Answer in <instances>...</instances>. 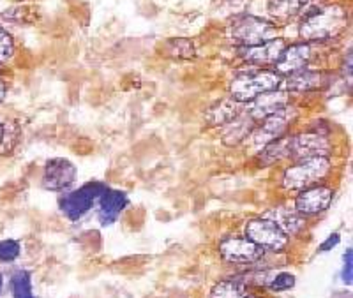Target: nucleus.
Listing matches in <instances>:
<instances>
[{
    "label": "nucleus",
    "instance_id": "nucleus-1",
    "mask_svg": "<svg viewBox=\"0 0 353 298\" xmlns=\"http://www.w3.org/2000/svg\"><path fill=\"white\" fill-rule=\"evenodd\" d=\"M348 25V14L339 6H329L311 12L301 25V36L307 41H325L336 37Z\"/></svg>",
    "mask_w": 353,
    "mask_h": 298
},
{
    "label": "nucleus",
    "instance_id": "nucleus-2",
    "mask_svg": "<svg viewBox=\"0 0 353 298\" xmlns=\"http://www.w3.org/2000/svg\"><path fill=\"white\" fill-rule=\"evenodd\" d=\"M277 28L269 21L261 20L256 17H241L237 20H233V23L228 28V37L244 48H251V46L263 45L269 41L276 39Z\"/></svg>",
    "mask_w": 353,
    "mask_h": 298
},
{
    "label": "nucleus",
    "instance_id": "nucleus-3",
    "mask_svg": "<svg viewBox=\"0 0 353 298\" xmlns=\"http://www.w3.org/2000/svg\"><path fill=\"white\" fill-rule=\"evenodd\" d=\"M281 85V76L274 71H254V73L241 74L230 85L232 99L239 103L254 101L265 92H272Z\"/></svg>",
    "mask_w": 353,
    "mask_h": 298
},
{
    "label": "nucleus",
    "instance_id": "nucleus-4",
    "mask_svg": "<svg viewBox=\"0 0 353 298\" xmlns=\"http://www.w3.org/2000/svg\"><path fill=\"white\" fill-rule=\"evenodd\" d=\"M330 171V161L327 158H314L301 161L285 171L283 186L290 191H302L325 178Z\"/></svg>",
    "mask_w": 353,
    "mask_h": 298
},
{
    "label": "nucleus",
    "instance_id": "nucleus-5",
    "mask_svg": "<svg viewBox=\"0 0 353 298\" xmlns=\"http://www.w3.org/2000/svg\"><path fill=\"white\" fill-rule=\"evenodd\" d=\"M106 191V187L103 184H85L78 191H72L68 196L61 202V209L64 212V215L71 221H78L80 217H83L88 210L92 209L94 203L103 196V193Z\"/></svg>",
    "mask_w": 353,
    "mask_h": 298
},
{
    "label": "nucleus",
    "instance_id": "nucleus-6",
    "mask_svg": "<svg viewBox=\"0 0 353 298\" xmlns=\"http://www.w3.org/2000/svg\"><path fill=\"white\" fill-rule=\"evenodd\" d=\"M245 235L251 242L260 246L261 249L283 251L288 244V237L283 233L269 219H253L245 226Z\"/></svg>",
    "mask_w": 353,
    "mask_h": 298
},
{
    "label": "nucleus",
    "instance_id": "nucleus-7",
    "mask_svg": "<svg viewBox=\"0 0 353 298\" xmlns=\"http://www.w3.org/2000/svg\"><path fill=\"white\" fill-rule=\"evenodd\" d=\"M295 117H297V111H295L292 106H288V108L263 118V124H261L258 129H253V133L249 134V136H253V141L256 145H269L272 141L285 136V133L288 131L292 122L295 120Z\"/></svg>",
    "mask_w": 353,
    "mask_h": 298
},
{
    "label": "nucleus",
    "instance_id": "nucleus-8",
    "mask_svg": "<svg viewBox=\"0 0 353 298\" xmlns=\"http://www.w3.org/2000/svg\"><path fill=\"white\" fill-rule=\"evenodd\" d=\"M329 152L330 143L323 134L307 133L290 136V158L307 161L314 158H327Z\"/></svg>",
    "mask_w": 353,
    "mask_h": 298
},
{
    "label": "nucleus",
    "instance_id": "nucleus-9",
    "mask_svg": "<svg viewBox=\"0 0 353 298\" xmlns=\"http://www.w3.org/2000/svg\"><path fill=\"white\" fill-rule=\"evenodd\" d=\"M263 251L260 246L251 242L249 238H226L219 244L221 256L228 263L235 265H251L261 259Z\"/></svg>",
    "mask_w": 353,
    "mask_h": 298
},
{
    "label": "nucleus",
    "instance_id": "nucleus-10",
    "mask_svg": "<svg viewBox=\"0 0 353 298\" xmlns=\"http://www.w3.org/2000/svg\"><path fill=\"white\" fill-rule=\"evenodd\" d=\"M77 178V168L68 159H52V161L46 162V168H44V177L43 184L46 189L59 191L64 189V187L71 186L72 182Z\"/></svg>",
    "mask_w": 353,
    "mask_h": 298
},
{
    "label": "nucleus",
    "instance_id": "nucleus-11",
    "mask_svg": "<svg viewBox=\"0 0 353 298\" xmlns=\"http://www.w3.org/2000/svg\"><path fill=\"white\" fill-rule=\"evenodd\" d=\"M332 196L334 193L329 187H313V189H307L299 194L297 202H295V210L302 215L318 214V212L329 209Z\"/></svg>",
    "mask_w": 353,
    "mask_h": 298
},
{
    "label": "nucleus",
    "instance_id": "nucleus-12",
    "mask_svg": "<svg viewBox=\"0 0 353 298\" xmlns=\"http://www.w3.org/2000/svg\"><path fill=\"white\" fill-rule=\"evenodd\" d=\"M288 94L281 92V90H272V92H265L254 99L253 108H251L249 115H251L254 120H260V118L270 117V115L281 111V109L288 108Z\"/></svg>",
    "mask_w": 353,
    "mask_h": 298
},
{
    "label": "nucleus",
    "instance_id": "nucleus-13",
    "mask_svg": "<svg viewBox=\"0 0 353 298\" xmlns=\"http://www.w3.org/2000/svg\"><path fill=\"white\" fill-rule=\"evenodd\" d=\"M285 52V41L283 39H272L263 45L251 46V48H242L241 55L244 56V61L251 62V64H276L279 61V56Z\"/></svg>",
    "mask_w": 353,
    "mask_h": 298
},
{
    "label": "nucleus",
    "instance_id": "nucleus-14",
    "mask_svg": "<svg viewBox=\"0 0 353 298\" xmlns=\"http://www.w3.org/2000/svg\"><path fill=\"white\" fill-rule=\"evenodd\" d=\"M128 206V194L122 191H105L99 198V221L108 226L119 219V215Z\"/></svg>",
    "mask_w": 353,
    "mask_h": 298
},
{
    "label": "nucleus",
    "instance_id": "nucleus-15",
    "mask_svg": "<svg viewBox=\"0 0 353 298\" xmlns=\"http://www.w3.org/2000/svg\"><path fill=\"white\" fill-rule=\"evenodd\" d=\"M309 56H311V52L307 45H293L285 48L279 61L276 62L277 74H293L302 71L307 65Z\"/></svg>",
    "mask_w": 353,
    "mask_h": 298
},
{
    "label": "nucleus",
    "instance_id": "nucleus-16",
    "mask_svg": "<svg viewBox=\"0 0 353 298\" xmlns=\"http://www.w3.org/2000/svg\"><path fill=\"white\" fill-rule=\"evenodd\" d=\"M265 219L272 221L286 237L288 235H297L305 224L304 215L299 214L295 209H288V206H276L265 215Z\"/></svg>",
    "mask_w": 353,
    "mask_h": 298
},
{
    "label": "nucleus",
    "instance_id": "nucleus-17",
    "mask_svg": "<svg viewBox=\"0 0 353 298\" xmlns=\"http://www.w3.org/2000/svg\"><path fill=\"white\" fill-rule=\"evenodd\" d=\"M254 129V118L249 113H241L226 125H223V143L228 147L239 145Z\"/></svg>",
    "mask_w": 353,
    "mask_h": 298
},
{
    "label": "nucleus",
    "instance_id": "nucleus-18",
    "mask_svg": "<svg viewBox=\"0 0 353 298\" xmlns=\"http://www.w3.org/2000/svg\"><path fill=\"white\" fill-rule=\"evenodd\" d=\"M241 113V103L235 101V99H223V101H219L209 109L207 120H209L210 125H226L233 118H237Z\"/></svg>",
    "mask_w": 353,
    "mask_h": 298
},
{
    "label": "nucleus",
    "instance_id": "nucleus-19",
    "mask_svg": "<svg viewBox=\"0 0 353 298\" xmlns=\"http://www.w3.org/2000/svg\"><path fill=\"white\" fill-rule=\"evenodd\" d=\"M323 85V74L318 73V71H307V69H302L297 73L290 74L288 81H286V87L293 92H307V90H316Z\"/></svg>",
    "mask_w": 353,
    "mask_h": 298
},
{
    "label": "nucleus",
    "instance_id": "nucleus-20",
    "mask_svg": "<svg viewBox=\"0 0 353 298\" xmlns=\"http://www.w3.org/2000/svg\"><path fill=\"white\" fill-rule=\"evenodd\" d=\"M210 298H256L241 279H226L214 286Z\"/></svg>",
    "mask_w": 353,
    "mask_h": 298
},
{
    "label": "nucleus",
    "instance_id": "nucleus-21",
    "mask_svg": "<svg viewBox=\"0 0 353 298\" xmlns=\"http://www.w3.org/2000/svg\"><path fill=\"white\" fill-rule=\"evenodd\" d=\"M307 0H267V9L276 20H288L304 9Z\"/></svg>",
    "mask_w": 353,
    "mask_h": 298
},
{
    "label": "nucleus",
    "instance_id": "nucleus-22",
    "mask_svg": "<svg viewBox=\"0 0 353 298\" xmlns=\"http://www.w3.org/2000/svg\"><path fill=\"white\" fill-rule=\"evenodd\" d=\"M286 158H290V136H283L269 145H265L263 152L260 153V162L263 166H269Z\"/></svg>",
    "mask_w": 353,
    "mask_h": 298
},
{
    "label": "nucleus",
    "instance_id": "nucleus-23",
    "mask_svg": "<svg viewBox=\"0 0 353 298\" xmlns=\"http://www.w3.org/2000/svg\"><path fill=\"white\" fill-rule=\"evenodd\" d=\"M12 298H34L32 277L27 270H17L11 277Z\"/></svg>",
    "mask_w": 353,
    "mask_h": 298
},
{
    "label": "nucleus",
    "instance_id": "nucleus-24",
    "mask_svg": "<svg viewBox=\"0 0 353 298\" xmlns=\"http://www.w3.org/2000/svg\"><path fill=\"white\" fill-rule=\"evenodd\" d=\"M163 53L166 56H172V58H191V56H194V46L188 39H172L165 43Z\"/></svg>",
    "mask_w": 353,
    "mask_h": 298
},
{
    "label": "nucleus",
    "instance_id": "nucleus-25",
    "mask_svg": "<svg viewBox=\"0 0 353 298\" xmlns=\"http://www.w3.org/2000/svg\"><path fill=\"white\" fill-rule=\"evenodd\" d=\"M21 254V246L18 240H12V238H2L0 240V263L17 262Z\"/></svg>",
    "mask_w": 353,
    "mask_h": 298
},
{
    "label": "nucleus",
    "instance_id": "nucleus-26",
    "mask_svg": "<svg viewBox=\"0 0 353 298\" xmlns=\"http://www.w3.org/2000/svg\"><path fill=\"white\" fill-rule=\"evenodd\" d=\"M293 286H295V275L288 274V272L274 275L272 281L269 282V290L274 291V293H281V291L290 290Z\"/></svg>",
    "mask_w": 353,
    "mask_h": 298
},
{
    "label": "nucleus",
    "instance_id": "nucleus-27",
    "mask_svg": "<svg viewBox=\"0 0 353 298\" xmlns=\"http://www.w3.org/2000/svg\"><path fill=\"white\" fill-rule=\"evenodd\" d=\"M12 52H14V45H12L11 36L0 28V64L8 62L12 56Z\"/></svg>",
    "mask_w": 353,
    "mask_h": 298
},
{
    "label": "nucleus",
    "instance_id": "nucleus-28",
    "mask_svg": "<svg viewBox=\"0 0 353 298\" xmlns=\"http://www.w3.org/2000/svg\"><path fill=\"white\" fill-rule=\"evenodd\" d=\"M343 281L346 284H352V249L346 251L345 254V266H343Z\"/></svg>",
    "mask_w": 353,
    "mask_h": 298
},
{
    "label": "nucleus",
    "instance_id": "nucleus-29",
    "mask_svg": "<svg viewBox=\"0 0 353 298\" xmlns=\"http://www.w3.org/2000/svg\"><path fill=\"white\" fill-rule=\"evenodd\" d=\"M339 242H341V235H339V233H332L329 238H327L325 242L321 244L320 251H321V253H327V251H330V249H332V247H336Z\"/></svg>",
    "mask_w": 353,
    "mask_h": 298
},
{
    "label": "nucleus",
    "instance_id": "nucleus-30",
    "mask_svg": "<svg viewBox=\"0 0 353 298\" xmlns=\"http://www.w3.org/2000/svg\"><path fill=\"white\" fill-rule=\"evenodd\" d=\"M6 97V85H4V81L0 80V103H2V99H4Z\"/></svg>",
    "mask_w": 353,
    "mask_h": 298
},
{
    "label": "nucleus",
    "instance_id": "nucleus-31",
    "mask_svg": "<svg viewBox=\"0 0 353 298\" xmlns=\"http://www.w3.org/2000/svg\"><path fill=\"white\" fill-rule=\"evenodd\" d=\"M4 284H6L4 274H2V272H0V295H2V291H4Z\"/></svg>",
    "mask_w": 353,
    "mask_h": 298
},
{
    "label": "nucleus",
    "instance_id": "nucleus-32",
    "mask_svg": "<svg viewBox=\"0 0 353 298\" xmlns=\"http://www.w3.org/2000/svg\"><path fill=\"white\" fill-rule=\"evenodd\" d=\"M2 133H4V125L0 124V141H2Z\"/></svg>",
    "mask_w": 353,
    "mask_h": 298
}]
</instances>
